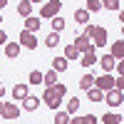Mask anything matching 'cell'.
<instances>
[{
	"instance_id": "12",
	"label": "cell",
	"mask_w": 124,
	"mask_h": 124,
	"mask_svg": "<svg viewBox=\"0 0 124 124\" xmlns=\"http://www.w3.org/2000/svg\"><path fill=\"white\" fill-rule=\"evenodd\" d=\"M27 94H30V89H27L25 82H17V85L13 87V99H20V102H23Z\"/></svg>"
},
{
	"instance_id": "30",
	"label": "cell",
	"mask_w": 124,
	"mask_h": 124,
	"mask_svg": "<svg viewBox=\"0 0 124 124\" xmlns=\"http://www.w3.org/2000/svg\"><path fill=\"white\" fill-rule=\"evenodd\" d=\"M27 82H30V85H42V72H40V70H32V72H30V77H27Z\"/></svg>"
},
{
	"instance_id": "36",
	"label": "cell",
	"mask_w": 124,
	"mask_h": 124,
	"mask_svg": "<svg viewBox=\"0 0 124 124\" xmlns=\"http://www.w3.org/2000/svg\"><path fill=\"white\" fill-rule=\"evenodd\" d=\"M5 5H8V0H0V10H3V8H5Z\"/></svg>"
},
{
	"instance_id": "9",
	"label": "cell",
	"mask_w": 124,
	"mask_h": 124,
	"mask_svg": "<svg viewBox=\"0 0 124 124\" xmlns=\"http://www.w3.org/2000/svg\"><path fill=\"white\" fill-rule=\"evenodd\" d=\"M97 60H99V57H97V47H89L87 52H82V55H79V62H82V67H92Z\"/></svg>"
},
{
	"instance_id": "2",
	"label": "cell",
	"mask_w": 124,
	"mask_h": 124,
	"mask_svg": "<svg viewBox=\"0 0 124 124\" xmlns=\"http://www.w3.org/2000/svg\"><path fill=\"white\" fill-rule=\"evenodd\" d=\"M62 10V0H45L40 8V20H52L55 15H60Z\"/></svg>"
},
{
	"instance_id": "11",
	"label": "cell",
	"mask_w": 124,
	"mask_h": 124,
	"mask_svg": "<svg viewBox=\"0 0 124 124\" xmlns=\"http://www.w3.org/2000/svg\"><path fill=\"white\" fill-rule=\"evenodd\" d=\"M40 102H42L40 97H32V94H27V97L23 99V107H20V109H25V112H35V109L40 107Z\"/></svg>"
},
{
	"instance_id": "1",
	"label": "cell",
	"mask_w": 124,
	"mask_h": 124,
	"mask_svg": "<svg viewBox=\"0 0 124 124\" xmlns=\"http://www.w3.org/2000/svg\"><path fill=\"white\" fill-rule=\"evenodd\" d=\"M65 94H67V87L62 85V82H55L52 87H47V89H45V94L40 97V99L45 102V107H47V109H52V112H55V109H60L62 97H65Z\"/></svg>"
},
{
	"instance_id": "19",
	"label": "cell",
	"mask_w": 124,
	"mask_h": 124,
	"mask_svg": "<svg viewBox=\"0 0 124 124\" xmlns=\"http://www.w3.org/2000/svg\"><path fill=\"white\" fill-rule=\"evenodd\" d=\"M87 99H89V102H102V99H104V92L97 89V87H89V89H87Z\"/></svg>"
},
{
	"instance_id": "22",
	"label": "cell",
	"mask_w": 124,
	"mask_h": 124,
	"mask_svg": "<svg viewBox=\"0 0 124 124\" xmlns=\"http://www.w3.org/2000/svg\"><path fill=\"white\" fill-rule=\"evenodd\" d=\"M89 15H92V13H87L85 8H82V10H75V23H79V25H87V23H89Z\"/></svg>"
},
{
	"instance_id": "21",
	"label": "cell",
	"mask_w": 124,
	"mask_h": 124,
	"mask_svg": "<svg viewBox=\"0 0 124 124\" xmlns=\"http://www.w3.org/2000/svg\"><path fill=\"white\" fill-rule=\"evenodd\" d=\"M17 13L23 15V17L32 15V3H30V0H23V3H17Z\"/></svg>"
},
{
	"instance_id": "18",
	"label": "cell",
	"mask_w": 124,
	"mask_h": 124,
	"mask_svg": "<svg viewBox=\"0 0 124 124\" xmlns=\"http://www.w3.org/2000/svg\"><path fill=\"white\" fill-rule=\"evenodd\" d=\"M55 82H57V72H55V70L42 72V85H45V87H52Z\"/></svg>"
},
{
	"instance_id": "6",
	"label": "cell",
	"mask_w": 124,
	"mask_h": 124,
	"mask_svg": "<svg viewBox=\"0 0 124 124\" xmlns=\"http://www.w3.org/2000/svg\"><path fill=\"white\" fill-rule=\"evenodd\" d=\"M17 42H20V47H25V50H35V47H37V35L30 32V30H23Z\"/></svg>"
},
{
	"instance_id": "38",
	"label": "cell",
	"mask_w": 124,
	"mask_h": 124,
	"mask_svg": "<svg viewBox=\"0 0 124 124\" xmlns=\"http://www.w3.org/2000/svg\"><path fill=\"white\" fill-rule=\"evenodd\" d=\"M0 25H3V15H0Z\"/></svg>"
},
{
	"instance_id": "26",
	"label": "cell",
	"mask_w": 124,
	"mask_h": 124,
	"mask_svg": "<svg viewBox=\"0 0 124 124\" xmlns=\"http://www.w3.org/2000/svg\"><path fill=\"white\" fill-rule=\"evenodd\" d=\"M45 45H47L50 50H52V47H57V45H60V32H50V35L45 37Z\"/></svg>"
},
{
	"instance_id": "3",
	"label": "cell",
	"mask_w": 124,
	"mask_h": 124,
	"mask_svg": "<svg viewBox=\"0 0 124 124\" xmlns=\"http://www.w3.org/2000/svg\"><path fill=\"white\" fill-rule=\"evenodd\" d=\"M102 102H107L112 109H119V107H122V102H124V92L112 87V89H107V92H104V99H102Z\"/></svg>"
},
{
	"instance_id": "23",
	"label": "cell",
	"mask_w": 124,
	"mask_h": 124,
	"mask_svg": "<svg viewBox=\"0 0 124 124\" xmlns=\"http://www.w3.org/2000/svg\"><path fill=\"white\" fill-rule=\"evenodd\" d=\"M85 10H87V13H99V10H102V0H87Z\"/></svg>"
},
{
	"instance_id": "27",
	"label": "cell",
	"mask_w": 124,
	"mask_h": 124,
	"mask_svg": "<svg viewBox=\"0 0 124 124\" xmlns=\"http://www.w3.org/2000/svg\"><path fill=\"white\" fill-rule=\"evenodd\" d=\"M62 57H65V60H79V52H77V50H75V45H67L65 47V55H62Z\"/></svg>"
},
{
	"instance_id": "8",
	"label": "cell",
	"mask_w": 124,
	"mask_h": 124,
	"mask_svg": "<svg viewBox=\"0 0 124 124\" xmlns=\"http://www.w3.org/2000/svg\"><path fill=\"white\" fill-rule=\"evenodd\" d=\"M72 45H75V50H77L79 55H82V52H87L89 47H94V45H92V40H89V37H87L85 32H82V35H77V37H75V42H72Z\"/></svg>"
},
{
	"instance_id": "29",
	"label": "cell",
	"mask_w": 124,
	"mask_h": 124,
	"mask_svg": "<svg viewBox=\"0 0 124 124\" xmlns=\"http://www.w3.org/2000/svg\"><path fill=\"white\" fill-rule=\"evenodd\" d=\"M77 112H79V99L77 97L67 99V114H77Z\"/></svg>"
},
{
	"instance_id": "35",
	"label": "cell",
	"mask_w": 124,
	"mask_h": 124,
	"mask_svg": "<svg viewBox=\"0 0 124 124\" xmlns=\"http://www.w3.org/2000/svg\"><path fill=\"white\" fill-rule=\"evenodd\" d=\"M5 94V87H3V79H0V97Z\"/></svg>"
},
{
	"instance_id": "5",
	"label": "cell",
	"mask_w": 124,
	"mask_h": 124,
	"mask_svg": "<svg viewBox=\"0 0 124 124\" xmlns=\"http://www.w3.org/2000/svg\"><path fill=\"white\" fill-rule=\"evenodd\" d=\"M20 109L15 102H3V107H0V114H3V119H17L20 117Z\"/></svg>"
},
{
	"instance_id": "28",
	"label": "cell",
	"mask_w": 124,
	"mask_h": 124,
	"mask_svg": "<svg viewBox=\"0 0 124 124\" xmlns=\"http://www.w3.org/2000/svg\"><path fill=\"white\" fill-rule=\"evenodd\" d=\"M55 124H70V114L62 109H55Z\"/></svg>"
},
{
	"instance_id": "33",
	"label": "cell",
	"mask_w": 124,
	"mask_h": 124,
	"mask_svg": "<svg viewBox=\"0 0 124 124\" xmlns=\"http://www.w3.org/2000/svg\"><path fill=\"white\" fill-rule=\"evenodd\" d=\"M70 124H82V117H77V114H70Z\"/></svg>"
},
{
	"instance_id": "4",
	"label": "cell",
	"mask_w": 124,
	"mask_h": 124,
	"mask_svg": "<svg viewBox=\"0 0 124 124\" xmlns=\"http://www.w3.org/2000/svg\"><path fill=\"white\" fill-rule=\"evenodd\" d=\"M89 40H94V47H104L107 45V40H109V35H107V30L102 27V25H94V30H92V37Z\"/></svg>"
},
{
	"instance_id": "20",
	"label": "cell",
	"mask_w": 124,
	"mask_h": 124,
	"mask_svg": "<svg viewBox=\"0 0 124 124\" xmlns=\"http://www.w3.org/2000/svg\"><path fill=\"white\" fill-rule=\"evenodd\" d=\"M102 8L112 10V13H119L122 10V0H102Z\"/></svg>"
},
{
	"instance_id": "13",
	"label": "cell",
	"mask_w": 124,
	"mask_h": 124,
	"mask_svg": "<svg viewBox=\"0 0 124 124\" xmlns=\"http://www.w3.org/2000/svg\"><path fill=\"white\" fill-rule=\"evenodd\" d=\"M40 25H42V20H40V17H35V15H27V17H25V30H30V32L37 35Z\"/></svg>"
},
{
	"instance_id": "34",
	"label": "cell",
	"mask_w": 124,
	"mask_h": 124,
	"mask_svg": "<svg viewBox=\"0 0 124 124\" xmlns=\"http://www.w3.org/2000/svg\"><path fill=\"white\" fill-rule=\"evenodd\" d=\"M5 42H8V35H5V30L0 27V45H5Z\"/></svg>"
},
{
	"instance_id": "24",
	"label": "cell",
	"mask_w": 124,
	"mask_h": 124,
	"mask_svg": "<svg viewBox=\"0 0 124 124\" xmlns=\"http://www.w3.org/2000/svg\"><path fill=\"white\" fill-rule=\"evenodd\" d=\"M50 23H52V32H62V30H65V25H67V23H65V20H62L60 15H55L52 20H50Z\"/></svg>"
},
{
	"instance_id": "15",
	"label": "cell",
	"mask_w": 124,
	"mask_h": 124,
	"mask_svg": "<svg viewBox=\"0 0 124 124\" xmlns=\"http://www.w3.org/2000/svg\"><path fill=\"white\" fill-rule=\"evenodd\" d=\"M97 62L102 65V70H104V72H112V70H114V65H117V60L112 57V55H104V57H99Z\"/></svg>"
},
{
	"instance_id": "17",
	"label": "cell",
	"mask_w": 124,
	"mask_h": 124,
	"mask_svg": "<svg viewBox=\"0 0 124 124\" xmlns=\"http://www.w3.org/2000/svg\"><path fill=\"white\" fill-rule=\"evenodd\" d=\"M99 119L104 124H122V114H119V112H107V114L99 117Z\"/></svg>"
},
{
	"instance_id": "39",
	"label": "cell",
	"mask_w": 124,
	"mask_h": 124,
	"mask_svg": "<svg viewBox=\"0 0 124 124\" xmlns=\"http://www.w3.org/2000/svg\"><path fill=\"white\" fill-rule=\"evenodd\" d=\"M0 107H3V99H0Z\"/></svg>"
},
{
	"instance_id": "7",
	"label": "cell",
	"mask_w": 124,
	"mask_h": 124,
	"mask_svg": "<svg viewBox=\"0 0 124 124\" xmlns=\"http://www.w3.org/2000/svg\"><path fill=\"white\" fill-rule=\"evenodd\" d=\"M92 87H97V89H102V92H107V89L114 87V77H112L109 72H104V75L94 77V85H92Z\"/></svg>"
},
{
	"instance_id": "31",
	"label": "cell",
	"mask_w": 124,
	"mask_h": 124,
	"mask_svg": "<svg viewBox=\"0 0 124 124\" xmlns=\"http://www.w3.org/2000/svg\"><path fill=\"white\" fill-rule=\"evenodd\" d=\"M99 122V117H94V114H82V124H97Z\"/></svg>"
},
{
	"instance_id": "10",
	"label": "cell",
	"mask_w": 124,
	"mask_h": 124,
	"mask_svg": "<svg viewBox=\"0 0 124 124\" xmlns=\"http://www.w3.org/2000/svg\"><path fill=\"white\" fill-rule=\"evenodd\" d=\"M3 47H5V57H8V60H17L20 50H23V47H20V42H15V40H13V42L8 40V42H5Z\"/></svg>"
},
{
	"instance_id": "14",
	"label": "cell",
	"mask_w": 124,
	"mask_h": 124,
	"mask_svg": "<svg viewBox=\"0 0 124 124\" xmlns=\"http://www.w3.org/2000/svg\"><path fill=\"white\" fill-rule=\"evenodd\" d=\"M109 55L114 60H122L124 57V40H114V45L109 47Z\"/></svg>"
},
{
	"instance_id": "16",
	"label": "cell",
	"mask_w": 124,
	"mask_h": 124,
	"mask_svg": "<svg viewBox=\"0 0 124 124\" xmlns=\"http://www.w3.org/2000/svg\"><path fill=\"white\" fill-rule=\"evenodd\" d=\"M70 67V60H65V57H55L52 60V70L57 72V75H60V72H65Z\"/></svg>"
},
{
	"instance_id": "32",
	"label": "cell",
	"mask_w": 124,
	"mask_h": 124,
	"mask_svg": "<svg viewBox=\"0 0 124 124\" xmlns=\"http://www.w3.org/2000/svg\"><path fill=\"white\" fill-rule=\"evenodd\" d=\"M114 89H122V92H124V77H122V75L114 77Z\"/></svg>"
},
{
	"instance_id": "25",
	"label": "cell",
	"mask_w": 124,
	"mask_h": 124,
	"mask_svg": "<svg viewBox=\"0 0 124 124\" xmlns=\"http://www.w3.org/2000/svg\"><path fill=\"white\" fill-rule=\"evenodd\" d=\"M92 85H94V77H92V75H82V77H79V89L87 92Z\"/></svg>"
},
{
	"instance_id": "37",
	"label": "cell",
	"mask_w": 124,
	"mask_h": 124,
	"mask_svg": "<svg viewBox=\"0 0 124 124\" xmlns=\"http://www.w3.org/2000/svg\"><path fill=\"white\" fill-rule=\"evenodd\" d=\"M30 3H32V5H35V3H45V0H30Z\"/></svg>"
}]
</instances>
